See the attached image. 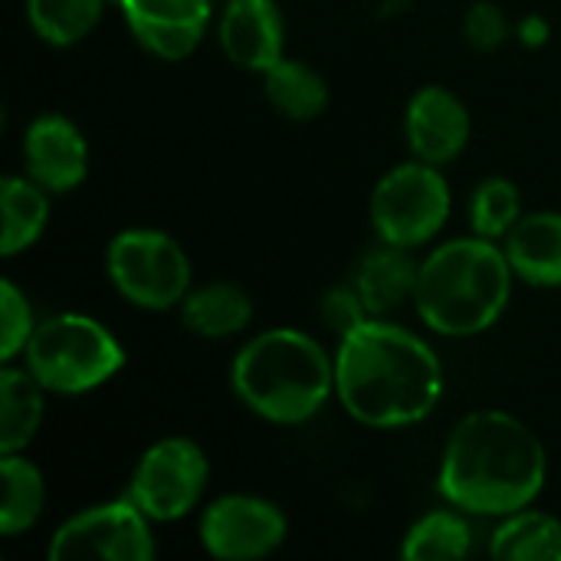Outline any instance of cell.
<instances>
[{
    "instance_id": "obj_14",
    "label": "cell",
    "mask_w": 561,
    "mask_h": 561,
    "mask_svg": "<svg viewBox=\"0 0 561 561\" xmlns=\"http://www.w3.org/2000/svg\"><path fill=\"white\" fill-rule=\"evenodd\" d=\"M217 36L233 66L266 72L283 59L286 23L276 0H227Z\"/></svg>"
},
{
    "instance_id": "obj_1",
    "label": "cell",
    "mask_w": 561,
    "mask_h": 561,
    "mask_svg": "<svg viewBox=\"0 0 561 561\" xmlns=\"http://www.w3.org/2000/svg\"><path fill=\"white\" fill-rule=\"evenodd\" d=\"M335 394L358 424L411 427L440 404L444 365L411 329L368 316L339 339Z\"/></svg>"
},
{
    "instance_id": "obj_21",
    "label": "cell",
    "mask_w": 561,
    "mask_h": 561,
    "mask_svg": "<svg viewBox=\"0 0 561 561\" xmlns=\"http://www.w3.org/2000/svg\"><path fill=\"white\" fill-rule=\"evenodd\" d=\"M266 99L270 105L286 115L289 122H312L325 112L329 105V85L325 79L306 66L302 59H279L273 69L263 72Z\"/></svg>"
},
{
    "instance_id": "obj_13",
    "label": "cell",
    "mask_w": 561,
    "mask_h": 561,
    "mask_svg": "<svg viewBox=\"0 0 561 561\" xmlns=\"http://www.w3.org/2000/svg\"><path fill=\"white\" fill-rule=\"evenodd\" d=\"M470 112L457 92L447 85H424L411 95L408 115H404V131L414 158L427 164H450L454 158L463 154L470 141Z\"/></svg>"
},
{
    "instance_id": "obj_29",
    "label": "cell",
    "mask_w": 561,
    "mask_h": 561,
    "mask_svg": "<svg viewBox=\"0 0 561 561\" xmlns=\"http://www.w3.org/2000/svg\"><path fill=\"white\" fill-rule=\"evenodd\" d=\"M516 36H519V43H523V46H533V49H539V46H546V43H549V36H552V26H549V20H546V16H539V13H529L526 20H519V26H516Z\"/></svg>"
},
{
    "instance_id": "obj_18",
    "label": "cell",
    "mask_w": 561,
    "mask_h": 561,
    "mask_svg": "<svg viewBox=\"0 0 561 561\" xmlns=\"http://www.w3.org/2000/svg\"><path fill=\"white\" fill-rule=\"evenodd\" d=\"M46 388L33 378L30 368L0 371V454H20L33 444L43 424Z\"/></svg>"
},
{
    "instance_id": "obj_11",
    "label": "cell",
    "mask_w": 561,
    "mask_h": 561,
    "mask_svg": "<svg viewBox=\"0 0 561 561\" xmlns=\"http://www.w3.org/2000/svg\"><path fill=\"white\" fill-rule=\"evenodd\" d=\"M131 36L158 59H187L210 23V0H118Z\"/></svg>"
},
{
    "instance_id": "obj_26",
    "label": "cell",
    "mask_w": 561,
    "mask_h": 561,
    "mask_svg": "<svg viewBox=\"0 0 561 561\" xmlns=\"http://www.w3.org/2000/svg\"><path fill=\"white\" fill-rule=\"evenodd\" d=\"M0 358L3 365H10L16 355L26 352V342L33 339L36 332V319H33V309L26 302V296L20 293V286L13 279H3L0 286Z\"/></svg>"
},
{
    "instance_id": "obj_28",
    "label": "cell",
    "mask_w": 561,
    "mask_h": 561,
    "mask_svg": "<svg viewBox=\"0 0 561 561\" xmlns=\"http://www.w3.org/2000/svg\"><path fill=\"white\" fill-rule=\"evenodd\" d=\"M368 316L371 312L365 309V302H362V296H358L355 286H335L322 299V319H325V325L332 332H339V339L345 332H352L355 325H362Z\"/></svg>"
},
{
    "instance_id": "obj_8",
    "label": "cell",
    "mask_w": 561,
    "mask_h": 561,
    "mask_svg": "<svg viewBox=\"0 0 561 561\" xmlns=\"http://www.w3.org/2000/svg\"><path fill=\"white\" fill-rule=\"evenodd\" d=\"M207 480L210 463L204 450L187 437H164L141 454L125 496L135 500L151 523H174L201 503Z\"/></svg>"
},
{
    "instance_id": "obj_22",
    "label": "cell",
    "mask_w": 561,
    "mask_h": 561,
    "mask_svg": "<svg viewBox=\"0 0 561 561\" xmlns=\"http://www.w3.org/2000/svg\"><path fill=\"white\" fill-rule=\"evenodd\" d=\"M3 477V503H0V533L20 536L36 526L46 506V483L36 463L20 454H3L0 460Z\"/></svg>"
},
{
    "instance_id": "obj_6",
    "label": "cell",
    "mask_w": 561,
    "mask_h": 561,
    "mask_svg": "<svg viewBox=\"0 0 561 561\" xmlns=\"http://www.w3.org/2000/svg\"><path fill=\"white\" fill-rule=\"evenodd\" d=\"M105 270L118 296L138 309L164 312L191 293V260L164 230L131 227L115 233L105 250Z\"/></svg>"
},
{
    "instance_id": "obj_25",
    "label": "cell",
    "mask_w": 561,
    "mask_h": 561,
    "mask_svg": "<svg viewBox=\"0 0 561 561\" xmlns=\"http://www.w3.org/2000/svg\"><path fill=\"white\" fill-rule=\"evenodd\" d=\"M523 217V194L510 178H486L470 201V227L477 237L506 240Z\"/></svg>"
},
{
    "instance_id": "obj_2",
    "label": "cell",
    "mask_w": 561,
    "mask_h": 561,
    "mask_svg": "<svg viewBox=\"0 0 561 561\" xmlns=\"http://www.w3.org/2000/svg\"><path fill=\"white\" fill-rule=\"evenodd\" d=\"M546 447L529 424L506 411L467 414L447 437L437 493L470 516H510L546 486Z\"/></svg>"
},
{
    "instance_id": "obj_19",
    "label": "cell",
    "mask_w": 561,
    "mask_h": 561,
    "mask_svg": "<svg viewBox=\"0 0 561 561\" xmlns=\"http://www.w3.org/2000/svg\"><path fill=\"white\" fill-rule=\"evenodd\" d=\"M0 207H3V233H0V253L16 256L30 250L49 220V191L36 184L30 174H7L0 184Z\"/></svg>"
},
{
    "instance_id": "obj_7",
    "label": "cell",
    "mask_w": 561,
    "mask_h": 561,
    "mask_svg": "<svg viewBox=\"0 0 561 561\" xmlns=\"http://www.w3.org/2000/svg\"><path fill=\"white\" fill-rule=\"evenodd\" d=\"M450 217V184L437 164L408 161L391 168L371 194V224L378 240L394 247L431 243Z\"/></svg>"
},
{
    "instance_id": "obj_23",
    "label": "cell",
    "mask_w": 561,
    "mask_h": 561,
    "mask_svg": "<svg viewBox=\"0 0 561 561\" xmlns=\"http://www.w3.org/2000/svg\"><path fill=\"white\" fill-rule=\"evenodd\" d=\"M470 549V523L454 510H434L408 529L401 556L408 561H454L467 559Z\"/></svg>"
},
{
    "instance_id": "obj_15",
    "label": "cell",
    "mask_w": 561,
    "mask_h": 561,
    "mask_svg": "<svg viewBox=\"0 0 561 561\" xmlns=\"http://www.w3.org/2000/svg\"><path fill=\"white\" fill-rule=\"evenodd\" d=\"M417 273H421V263L411 256L408 247H394L381 240L358 260L352 286L358 289L371 316H385L398 309L404 299H414Z\"/></svg>"
},
{
    "instance_id": "obj_12",
    "label": "cell",
    "mask_w": 561,
    "mask_h": 561,
    "mask_svg": "<svg viewBox=\"0 0 561 561\" xmlns=\"http://www.w3.org/2000/svg\"><path fill=\"white\" fill-rule=\"evenodd\" d=\"M23 161L36 184L49 194H66L85 181L89 145L76 122L59 112H43L23 131Z\"/></svg>"
},
{
    "instance_id": "obj_16",
    "label": "cell",
    "mask_w": 561,
    "mask_h": 561,
    "mask_svg": "<svg viewBox=\"0 0 561 561\" xmlns=\"http://www.w3.org/2000/svg\"><path fill=\"white\" fill-rule=\"evenodd\" d=\"M503 250L519 279L546 289L561 286V214L539 210L519 217Z\"/></svg>"
},
{
    "instance_id": "obj_3",
    "label": "cell",
    "mask_w": 561,
    "mask_h": 561,
    "mask_svg": "<svg viewBox=\"0 0 561 561\" xmlns=\"http://www.w3.org/2000/svg\"><path fill=\"white\" fill-rule=\"evenodd\" d=\"M513 266L503 247L486 237H460L440 243L421 260L414 306L424 325L447 339L486 332L506 312L513 293Z\"/></svg>"
},
{
    "instance_id": "obj_10",
    "label": "cell",
    "mask_w": 561,
    "mask_h": 561,
    "mask_svg": "<svg viewBox=\"0 0 561 561\" xmlns=\"http://www.w3.org/2000/svg\"><path fill=\"white\" fill-rule=\"evenodd\" d=\"M286 516L276 503L250 493L214 500L201 516V546L224 561H253L273 556L286 542Z\"/></svg>"
},
{
    "instance_id": "obj_9",
    "label": "cell",
    "mask_w": 561,
    "mask_h": 561,
    "mask_svg": "<svg viewBox=\"0 0 561 561\" xmlns=\"http://www.w3.org/2000/svg\"><path fill=\"white\" fill-rule=\"evenodd\" d=\"M151 519L138 510L135 500H112L89 506L69 516L49 539L46 556L53 561L105 559L148 561L154 559Z\"/></svg>"
},
{
    "instance_id": "obj_4",
    "label": "cell",
    "mask_w": 561,
    "mask_h": 561,
    "mask_svg": "<svg viewBox=\"0 0 561 561\" xmlns=\"http://www.w3.org/2000/svg\"><path fill=\"white\" fill-rule=\"evenodd\" d=\"M230 385L256 417L306 424L335 394V358L309 332L266 329L237 352Z\"/></svg>"
},
{
    "instance_id": "obj_24",
    "label": "cell",
    "mask_w": 561,
    "mask_h": 561,
    "mask_svg": "<svg viewBox=\"0 0 561 561\" xmlns=\"http://www.w3.org/2000/svg\"><path fill=\"white\" fill-rule=\"evenodd\" d=\"M105 0H26V16L36 36L49 46L82 43L102 20Z\"/></svg>"
},
{
    "instance_id": "obj_20",
    "label": "cell",
    "mask_w": 561,
    "mask_h": 561,
    "mask_svg": "<svg viewBox=\"0 0 561 561\" xmlns=\"http://www.w3.org/2000/svg\"><path fill=\"white\" fill-rule=\"evenodd\" d=\"M490 556L503 561H561V523L529 506L510 513L490 536Z\"/></svg>"
},
{
    "instance_id": "obj_17",
    "label": "cell",
    "mask_w": 561,
    "mask_h": 561,
    "mask_svg": "<svg viewBox=\"0 0 561 561\" xmlns=\"http://www.w3.org/2000/svg\"><path fill=\"white\" fill-rule=\"evenodd\" d=\"M181 322L201 339H230L253 322V299L237 283H210L184 296Z\"/></svg>"
},
{
    "instance_id": "obj_27",
    "label": "cell",
    "mask_w": 561,
    "mask_h": 561,
    "mask_svg": "<svg viewBox=\"0 0 561 561\" xmlns=\"http://www.w3.org/2000/svg\"><path fill=\"white\" fill-rule=\"evenodd\" d=\"M463 36H467V43L473 49L493 53V49H500L510 39V20H506V13L496 3L480 0V3H473L463 13Z\"/></svg>"
},
{
    "instance_id": "obj_5",
    "label": "cell",
    "mask_w": 561,
    "mask_h": 561,
    "mask_svg": "<svg viewBox=\"0 0 561 561\" xmlns=\"http://www.w3.org/2000/svg\"><path fill=\"white\" fill-rule=\"evenodd\" d=\"M26 368L53 394H85L125 365L122 342L92 316L59 312L43 319L26 342Z\"/></svg>"
}]
</instances>
